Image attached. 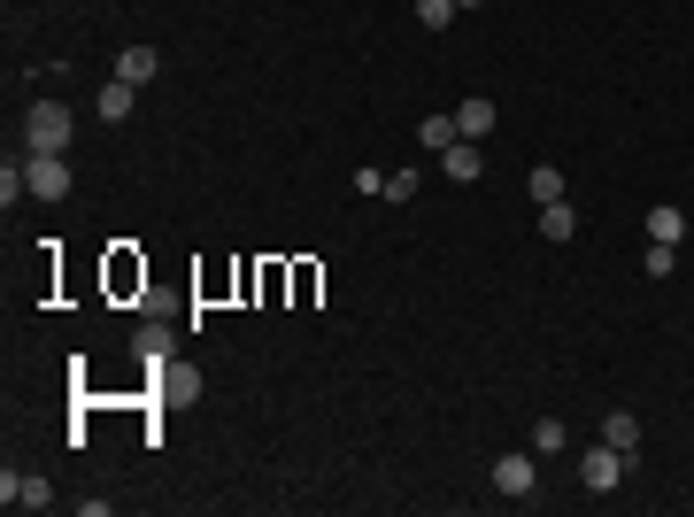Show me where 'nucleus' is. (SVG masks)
I'll return each instance as SVG.
<instances>
[{
  "mask_svg": "<svg viewBox=\"0 0 694 517\" xmlns=\"http://www.w3.org/2000/svg\"><path fill=\"white\" fill-rule=\"evenodd\" d=\"M70 132H77V116L62 101H32L24 109V147L32 155H70Z\"/></svg>",
  "mask_w": 694,
  "mask_h": 517,
  "instance_id": "1",
  "label": "nucleus"
},
{
  "mask_svg": "<svg viewBox=\"0 0 694 517\" xmlns=\"http://www.w3.org/2000/svg\"><path fill=\"white\" fill-rule=\"evenodd\" d=\"M132 356H139V379H154L162 364H178V324L139 317V332H132Z\"/></svg>",
  "mask_w": 694,
  "mask_h": 517,
  "instance_id": "2",
  "label": "nucleus"
},
{
  "mask_svg": "<svg viewBox=\"0 0 694 517\" xmlns=\"http://www.w3.org/2000/svg\"><path fill=\"white\" fill-rule=\"evenodd\" d=\"M625 464H633V456H618L610 441H594V448L579 456V487H586V494H618V479H625Z\"/></svg>",
  "mask_w": 694,
  "mask_h": 517,
  "instance_id": "3",
  "label": "nucleus"
},
{
  "mask_svg": "<svg viewBox=\"0 0 694 517\" xmlns=\"http://www.w3.org/2000/svg\"><path fill=\"white\" fill-rule=\"evenodd\" d=\"M24 186H32L39 201H62V194H70V155H32V162H24Z\"/></svg>",
  "mask_w": 694,
  "mask_h": 517,
  "instance_id": "4",
  "label": "nucleus"
},
{
  "mask_svg": "<svg viewBox=\"0 0 694 517\" xmlns=\"http://www.w3.org/2000/svg\"><path fill=\"white\" fill-rule=\"evenodd\" d=\"M147 386H154L162 409H194V402H201V371H178V364H162Z\"/></svg>",
  "mask_w": 694,
  "mask_h": 517,
  "instance_id": "5",
  "label": "nucleus"
},
{
  "mask_svg": "<svg viewBox=\"0 0 694 517\" xmlns=\"http://www.w3.org/2000/svg\"><path fill=\"white\" fill-rule=\"evenodd\" d=\"M494 487H501V494H541V456H533V448H509V456L494 464Z\"/></svg>",
  "mask_w": 694,
  "mask_h": 517,
  "instance_id": "6",
  "label": "nucleus"
},
{
  "mask_svg": "<svg viewBox=\"0 0 694 517\" xmlns=\"http://www.w3.org/2000/svg\"><path fill=\"white\" fill-rule=\"evenodd\" d=\"M0 502H9V509H47L54 487H47L39 471H0Z\"/></svg>",
  "mask_w": 694,
  "mask_h": 517,
  "instance_id": "7",
  "label": "nucleus"
},
{
  "mask_svg": "<svg viewBox=\"0 0 694 517\" xmlns=\"http://www.w3.org/2000/svg\"><path fill=\"white\" fill-rule=\"evenodd\" d=\"M132 101H139V85H124V77H109V85H101V94H94V116H101V124H124V116H132Z\"/></svg>",
  "mask_w": 694,
  "mask_h": 517,
  "instance_id": "8",
  "label": "nucleus"
},
{
  "mask_svg": "<svg viewBox=\"0 0 694 517\" xmlns=\"http://www.w3.org/2000/svg\"><path fill=\"white\" fill-rule=\"evenodd\" d=\"M441 170H448V179H456V186H479V170H486V155H479V139H456V147L441 155Z\"/></svg>",
  "mask_w": 694,
  "mask_h": 517,
  "instance_id": "9",
  "label": "nucleus"
},
{
  "mask_svg": "<svg viewBox=\"0 0 694 517\" xmlns=\"http://www.w3.org/2000/svg\"><path fill=\"white\" fill-rule=\"evenodd\" d=\"M602 441H610L618 456H641V417L633 409H610V417H602Z\"/></svg>",
  "mask_w": 694,
  "mask_h": 517,
  "instance_id": "10",
  "label": "nucleus"
},
{
  "mask_svg": "<svg viewBox=\"0 0 694 517\" xmlns=\"http://www.w3.org/2000/svg\"><path fill=\"white\" fill-rule=\"evenodd\" d=\"M154 70H162L154 47H124V54H116V77H124V85H154Z\"/></svg>",
  "mask_w": 694,
  "mask_h": 517,
  "instance_id": "11",
  "label": "nucleus"
},
{
  "mask_svg": "<svg viewBox=\"0 0 694 517\" xmlns=\"http://www.w3.org/2000/svg\"><path fill=\"white\" fill-rule=\"evenodd\" d=\"M525 194L548 209V201H571V186H563V170L556 162H533V179H525Z\"/></svg>",
  "mask_w": 694,
  "mask_h": 517,
  "instance_id": "12",
  "label": "nucleus"
},
{
  "mask_svg": "<svg viewBox=\"0 0 694 517\" xmlns=\"http://www.w3.org/2000/svg\"><path fill=\"white\" fill-rule=\"evenodd\" d=\"M456 132H463V139H486V132H494V101H486V94H471V101L456 109Z\"/></svg>",
  "mask_w": 694,
  "mask_h": 517,
  "instance_id": "13",
  "label": "nucleus"
},
{
  "mask_svg": "<svg viewBox=\"0 0 694 517\" xmlns=\"http://www.w3.org/2000/svg\"><path fill=\"white\" fill-rule=\"evenodd\" d=\"M648 239H664V247H679V239H686V209H671V201H656V209H648Z\"/></svg>",
  "mask_w": 694,
  "mask_h": 517,
  "instance_id": "14",
  "label": "nucleus"
},
{
  "mask_svg": "<svg viewBox=\"0 0 694 517\" xmlns=\"http://www.w3.org/2000/svg\"><path fill=\"white\" fill-rule=\"evenodd\" d=\"M417 139H424V155H448L463 132H456V116H424V124H417Z\"/></svg>",
  "mask_w": 694,
  "mask_h": 517,
  "instance_id": "15",
  "label": "nucleus"
},
{
  "mask_svg": "<svg viewBox=\"0 0 694 517\" xmlns=\"http://www.w3.org/2000/svg\"><path fill=\"white\" fill-rule=\"evenodd\" d=\"M571 232H579V209L571 201H548L541 209V239H571Z\"/></svg>",
  "mask_w": 694,
  "mask_h": 517,
  "instance_id": "16",
  "label": "nucleus"
},
{
  "mask_svg": "<svg viewBox=\"0 0 694 517\" xmlns=\"http://www.w3.org/2000/svg\"><path fill=\"white\" fill-rule=\"evenodd\" d=\"M563 441H571L563 417H541V424H533V456H563Z\"/></svg>",
  "mask_w": 694,
  "mask_h": 517,
  "instance_id": "17",
  "label": "nucleus"
},
{
  "mask_svg": "<svg viewBox=\"0 0 694 517\" xmlns=\"http://www.w3.org/2000/svg\"><path fill=\"white\" fill-rule=\"evenodd\" d=\"M456 16H463L456 0H417V24H424V32H448Z\"/></svg>",
  "mask_w": 694,
  "mask_h": 517,
  "instance_id": "18",
  "label": "nucleus"
},
{
  "mask_svg": "<svg viewBox=\"0 0 694 517\" xmlns=\"http://www.w3.org/2000/svg\"><path fill=\"white\" fill-rule=\"evenodd\" d=\"M671 263H679V255H671L664 239H648V279H671Z\"/></svg>",
  "mask_w": 694,
  "mask_h": 517,
  "instance_id": "19",
  "label": "nucleus"
},
{
  "mask_svg": "<svg viewBox=\"0 0 694 517\" xmlns=\"http://www.w3.org/2000/svg\"><path fill=\"white\" fill-rule=\"evenodd\" d=\"M417 186H424V179H417V170H394V179H386V201H409Z\"/></svg>",
  "mask_w": 694,
  "mask_h": 517,
  "instance_id": "20",
  "label": "nucleus"
},
{
  "mask_svg": "<svg viewBox=\"0 0 694 517\" xmlns=\"http://www.w3.org/2000/svg\"><path fill=\"white\" fill-rule=\"evenodd\" d=\"M456 9H486V0H456Z\"/></svg>",
  "mask_w": 694,
  "mask_h": 517,
  "instance_id": "21",
  "label": "nucleus"
}]
</instances>
